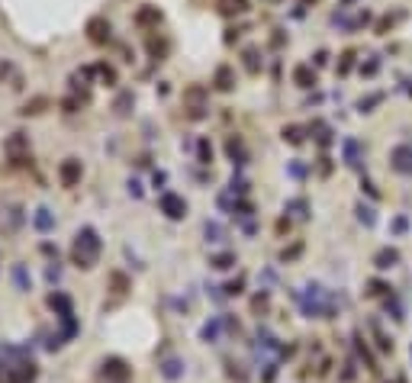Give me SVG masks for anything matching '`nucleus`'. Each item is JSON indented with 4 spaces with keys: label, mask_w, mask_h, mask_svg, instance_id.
Listing matches in <instances>:
<instances>
[{
    "label": "nucleus",
    "mask_w": 412,
    "mask_h": 383,
    "mask_svg": "<svg viewBox=\"0 0 412 383\" xmlns=\"http://www.w3.org/2000/svg\"><path fill=\"white\" fill-rule=\"evenodd\" d=\"M245 68H248L251 74L261 71V52L258 49H245Z\"/></svg>",
    "instance_id": "25"
},
{
    "label": "nucleus",
    "mask_w": 412,
    "mask_h": 383,
    "mask_svg": "<svg viewBox=\"0 0 412 383\" xmlns=\"http://www.w3.org/2000/svg\"><path fill=\"white\" fill-rule=\"evenodd\" d=\"M390 164L399 174H412V145H396L390 152Z\"/></svg>",
    "instance_id": "5"
},
{
    "label": "nucleus",
    "mask_w": 412,
    "mask_h": 383,
    "mask_svg": "<svg viewBox=\"0 0 412 383\" xmlns=\"http://www.w3.org/2000/svg\"><path fill=\"white\" fill-rule=\"evenodd\" d=\"M374 264H377V271H390V267H396L399 264V251L396 248H380V251H377V255H374Z\"/></svg>",
    "instance_id": "10"
},
{
    "label": "nucleus",
    "mask_w": 412,
    "mask_h": 383,
    "mask_svg": "<svg viewBox=\"0 0 412 383\" xmlns=\"http://www.w3.org/2000/svg\"><path fill=\"white\" fill-rule=\"evenodd\" d=\"M354 68V52H345L341 55V62H338V74H348Z\"/></svg>",
    "instance_id": "38"
},
{
    "label": "nucleus",
    "mask_w": 412,
    "mask_h": 383,
    "mask_svg": "<svg viewBox=\"0 0 412 383\" xmlns=\"http://www.w3.org/2000/svg\"><path fill=\"white\" fill-rule=\"evenodd\" d=\"M77 107H81V100H65V110L68 113H77Z\"/></svg>",
    "instance_id": "50"
},
{
    "label": "nucleus",
    "mask_w": 412,
    "mask_h": 383,
    "mask_svg": "<svg viewBox=\"0 0 412 383\" xmlns=\"http://www.w3.org/2000/svg\"><path fill=\"white\" fill-rule=\"evenodd\" d=\"M197 155H200V164H209V161H213V145H209L206 138H200V145H197Z\"/></svg>",
    "instance_id": "31"
},
{
    "label": "nucleus",
    "mask_w": 412,
    "mask_h": 383,
    "mask_svg": "<svg viewBox=\"0 0 412 383\" xmlns=\"http://www.w3.org/2000/svg\"><path fill=\"white\" fill-rule=\"evenodd\" d=\"M354 351H357V358L364 361V367H367V370H377V361H374L371 348H367V345L361 342V335H357V332H354Z\"/></svg>",
    "instance_id": "16"
},
{
    "label": "nucleus",
    "mask_w": 412,
    "mask_h": 383,
    "mask_svg": "<svg viewBox=\"0 0 412 383\" xmlns=\"http://www.w3.org/2000/svg\"><path fill=\"white\" fill-rule=\"evenodd\" d=\"M87 39H90L94 45H107L110 42V20L90 16V20H87Z\"/></svg>",
    "instance_id": "4"
},
{
    "label": "nucleus",
    "mask_w": 412,
    "mask_h": 383,
    "mask_svg": "<svg viewBox=\"0 0 412 383\" xmlns=\"http://www.w3.org/2000/svg\"><path fill=\"white\" fill-rule=\"evenodd\" d=\"M361 187H364V190H367V194H371L374 200H377V197H380V194H377V187H374V184H371V180H367V177L361 180Z\"/></svg>",
    "instance_id": "47"
},
{
    "label": "nucleus",
    "mask_w": 412,
    "mask_h": 383,
    "mask_svg": "<svg viewBox=\"0 0 412 383\" xmlns=\"http://www.w3.org/2000/svg\"><path fill=\"white\" fill-rule=\"evenodd\" d=\"M32 222H36V229H39V232H52V229H55V216H52L45 206H42V210H36Z\"/></svg>",
    "instance_id": "18"
},
{
    "label": "nucleus",
    "mask_w": 412,
    "mask_h": 383,
    "mask_svg": "<svg viewBox=\"0 0 412 383\" xmlns=\"http://www.w3.org/2000/svg\"><path fill=\"white\" fill-rule=\"evenodd\" d=\"M129 194H132V197H142V184H139V180H129Z\"/></svg>",
    "instance_id": "48"
},
{
    "label": "nucleus",
    "mask_w": 412,
    "mask_h": 383,
    "mask_svg": "<svg viewBox=\"0 0 412 383\" xmlns=\"http://www.w3.org/2000/svg\"><path fill=\"white\" fill-rule=\"evenodd\" d=\"M58 177H61V184H65V187H74L77 180H81V161H77V158H65V161H61V168H58Z\"/></svg>",
    "instance_id": "9"
},
{
    "label": "nucleus",
    "mask_w": 412,
    "mask_h": 383,
    "mask_svg": "<svg viewBox=\"0 0 412 383\" xmlns=\"http://www.w3.org/2000/svg\"><path fill=\"white\" fill-rule=\"evenodd\" d=\"M357 219H361L364 225H374V222H377V216H374V206H364V203H357Z\"/></svg>",
    "instance_id": "32"
},
{
    "label": "nucleus",
    "mask_w": 412,
    "mask_h": 383,
    "mask_svg": "<svg viewBox=\"0 0 412 383\" xmlns=\"http://www.w3.org/2000/svg\"><path fill=\"white\" fill-rule=\"evenodd\" d=\"M203 232H206V242H222L225 238V232H222V225H219V222H206Z\"/></svg>",
    "instance_id": "30"
},
{
    "label": "nucleus",
    "mask_w": 412,
    "mask_h": 383,
    "mask_svg": "<svg viewBox=\"0 0 412 383\" xmlns=\"http://www.w3.org/2000/svg\"><path fill=\"white\" fill-rule=\"evenodd\" d=\"M10 367V383H32L36 380V364L32 361H16V364H7Z\"/></svg>",
    "instance_id": "6"
},
{
    "label": "nucleus",
    "mask_w": 412,
    "mask_h": 383,
    "mask_svg": "<svg viewBox=\"0 0 412 383\" xmlns=\"http://www.w3.org/2000/svg\"><path fill=\"white\" fill-rule=\"evenodd\" d=\"M303 138H306V132L300 126H284V142H290V145H303Z\"/></svg>",
    "instance_id": "27"
},
{
    "label": "nucleus",
    "mask_w": 412,
    "mask_h": 383,
    "mask_svg": "<svg viewBox=\"0 0 412 383\" xmlns=\"http://www.w3.org/2000/svg\"><path fill=\"white\" fill-rule=\"evenodd\" d=\"M242 286H245V277H235L232 283H225V293H229V297H239Z\"/></svg>",
    "instance_id": "41"
},
{
    "label": "nucleus",
    "mask_w": 412,
    "mask_h": 383,
    "mask_svg": "<svg viewBox=\"0 0 412 383\" xmlns=\"http://www.w3.org/2000/svg\"><path fill=\"white\" fill-rule=\"evenodd\" d=\"M341 155H345V164H348V168H361V161H364V145L357 142V138H345V142H341Z\"/></svg>",
    "instance_id": "7"
},
{
    "label": "nucleus",
    "mask_w": 412,
    "mask_h": 383,
    "mask_svg": "<svg viewBox=\"0 0 412 383\" xmlns=\"http://www.w3.org/2000/svg\"><path fill=\"white\" fill-rule=\"evenodd\" d=\"M180 373H184V364H180L177 358H168V361L161 364V377H164V380H177Z\"/></svg>",
    "instance_id": "20"
},
{
    "label": "nucleus",
    "mask_w": 412,
    "mask_h": 383,
    "mask_svg": "<svg viewBox=\"0 0 412 383\" xmlns=\"http://www.w3.org/2000/svg\"><path fill=\"white\" fill-rule=\"evenodd\" d=\"M158 206H161V213L168 216V219H184L187 216V200L177 197V194H161V200H158Z\"/></svg>",
    "instance_id": "2"
},
{
    "label": "nucleus",
    "mask_w": 412,
    "mask_h": 383,
    "mask_svg": "<svg viewBox=\"0 0 412 383\" xmlns=\"http://www.w3.org/2000/svg\"><path fill=\"white\" fill-rule=\"evenodd\" d=\"M290 174H293V177H303V174H306V168H303L300 161H293V164H290Z\"/></svg>",
    "instance_id": "46"
},
{
    "label": "nucleus",
    "mask_w": 412,
    "mask_h": 383,
    "mask_svg": "<svg viewBox=\"0 0 412 383\" xmlns=\"http://www.w3.org/2000/svg\"><path fill=\"white\" fill-rule=\"evenodd\" d=\"M110 283H113V290H116V293H126L129 290V280H126V274H110Z\"/></svg>",
    "instance_id": "34"
},
{
    "label": "nucleus",
    "mask_w": 412,
    "mask_h": 383,
    "mask_svg": "<svg viewBox=\"0 0 412 383\" xmlns=\"http://www.w3.org/2000/svg\"><path fill=\"white\" fill-rule=\"evenodd\" d=\"M293 81H296V87H312V84H315L312 65H296V68H293Z\"/></svg>",
    "instance_id": "14"
},
{
    "label": "nucleus",
    "mask_w": 412,
    "mask_h": 383,
    "mask_svg": "<svg viewBox=\"0 0 412 383\" xmlns=\"http://www.w3.org/2000/svg\"><path fill=\"white\" fill-rule=\"evenodd\" d=\"M135 23L139 26H158L161 23V10H158V7H142V10L135 13Z\"/></svg>",
    "instance_id": "15"
},
{
    "label": "nucleus",
    "mask_w": 412,
    "mask_h": 383,
    "mask_svg": "<svg viewBox=\"0 0 412 383\" xmlns=\"http://www.w3.org/2000/svg\"><path fill=\"white\" fill-rule=\"evenodd\" d=\"M300 251H303V245L296 242L293 248H284V255H280V261H290V258H296V255H300Z\"/></svg>",
    "instance_id": "43"
},
{
    "label": "nucleus",
    "mask_w": 412,
    "mask_h": 383,
    "mask_svg": "<svg viewBox=\"0 0 412 383\" xmlns=\"http://www.w3.org/2000/svg\"><path fill=\"white\" fill-rule=\"evenodd\" d=\"M97 71H100V81L107 84V87H113V84H116V71H113L110 65H97Z\"/></svg>",
    "instance_id": "35"
},
{
    "label": "nucleus",
    "mask_w": 412,
    "mask_h": 383,
    "mask_svg": "<svg viewBox=\"0 0 412 383\" xmlns=\"http://www.w3.org/2000/svg\"><path fill=\"white\" fill-rule=\"evenodd\" d=\"M377 103H383V93H380V90H377V93H367V97H361V100H357V110H361V113H374Z\"/></svg>",
    "instance_id": "24"
},
{
    "label": "nucleus",
    "mask_w": 412,
    "mask_h": 383,
    "mask_svg": "<svg viewBox=\"0 0 412 383\" xmlns=\"http://www.w3.org/2000/svg\"><path fill=\"white\" fill-rule=\"evenodd\" d=\"M13 283H16V290H29V274H26V267L23 264H13Z\"/></svg>",
    "instance_id": "26"
},
{
    "label": "nucleus",
    "mask_w": 412,
    "mask_h": 383,
    "mask_svg": "<svg viewBox=\"0 0 412 383\" xmlns=\"http://www.w3.org/2000/svg\"><path fill=\"white\" fill-rule=\"evenodd\" d=\"M148 52L155 55V62H161V58H164V52H168V42H158V39H152V42H148Z\"/></svg>",
    "instance_id": "36"
},
{
    "label": "nucleus",
    "mask_w": 412,
    "mask_h": 383,
    "mask_svg": "<svg viewBox=\"0 0 412 383\" xmlns=\"http://www.w3.org/2000/svg\"><path fill=\"white\" fill-rule=\"evenodd\" d=\"M345 4H348V0H345Z\"/></svg>",
    "instance_id": "54"
},
{
    "label": "nucleus",
    "mask_w": 412,
    "mask_h": 383,
    "mask_svg": "<svg viewBox=\"0 0 412 383\" xmlns=\"http://www.w3.org/2000/svg\"><path fill=\"white\" fill-rule=\"evenodd\" d=\"M306 210H309V206H306V200H290V203H287V213H296L300 219H306V216H309Z\"/></svg>",
    "instance_id": "33"
},
{
    "label": "nucleus",
    "mask_w": 412,
    "mask_h": 383,
    "mask_svg": "<svg viewBox=\"0 0 412 383\" xmlns=\"http://www.w3.org/2000/svg\"><path fill=\"white\" fill-rule=\"evenodd\" d=\"M406 216H396V219H393V232H406Z\"/></svg>",
    "instance_id": "44"
},
{
    "label": "nucleus",
    "mask_w": 412,
    "mask_h": 383,
    "mask_svg": "<svg viewBox=\"0 0 412 383\" xmlns=\"http://www.w3.org/2000/svg\"><path fill=\"white\" fill-rule=\"evenodd\" d=\"M245 10V0H219V13L232 16V13H242Z\"/></svg>",
    "instance_id": "29"
},
{
    "label": "nucleus",
    "mask_w": 412,
    "mask_h": 383,
    "mask_svg": "<svg viewBox=\"0 0 412 383\" xmlns=\"http://www.w3.org/2000/svg\"><path fill=\"white\" fill-rule=\"evenodd\" d=\"M100 377H103V380H113V383H126L129 377H132V370L126 367V361L107 358V361H103V367H100Z\"/></svg>",
    "instance_id": "3"
},
{
    "label": "nucleus",
    "mask_w": 412,
    "mask_h": 383,
    "mask_svg": "<svg viewBox=\"0 0 412 383\" xmlns=\"http://www.w3.org/2000/svg\"><path fill=\"white\" fill-rule=\"evenodd\" d=\"M303 4H309V0H303Z\"/></svg>",
    "instance_id": "53"
},
{
    "label": "nucleus",
    "mask_w": 412,
    "mask_h": 383,
    "mask_svg": "<svg viewBox=\"0 0 412 383\" xmlns=\"http://www.w3.org/2000/svg\"><path fill=\"white\" fill-rule=\"evenodd\" d=\"M225 152H229V158H232L235 164H245V161H248V155H245V145H242L239 135H229V142H225Z\"/></svg>",
    "instance_id": "13"
},
{
    "label": "nucleus",
    "mask_w": 412,
    "mask_h": 383,
    "mask_svg": "<svg viewBox=\"0 0 412 383\" xmlns=\"http://www.w3.org/2000/svg\"><path fill=\"white\" fill-rule=\"evenodd\" d=\"M219 328H222V319L206 322V325H203V332H200V335H203V342H216V338H219Z\"/></svg>",
    "instance_id": "28"
},
{
    "label": "nucleus",
    "mask_w": 412,
    "mask_h": 383,
    "mask_svg": "<svg viewBox=\"0 0 412 383\" xmlns=\"http://www.w3.org/2000/svg\"><path fill=\"white\" fill-rule=\"evenodd\" d=\"M367 286H371V290H367L371 297H383V293H390V290H393V286H390V283H383V280H371Z\"/></svg>",
    "instance_id": "37"
},
{
    "label": "nucleus",
    "mask_w": 412,
    "mask_h": 383,
    "mask_svg": "<svg viewBox=\"0 0 412 383\" xmlns=\"http://www.w3.org/2000/svg\"><path fill=\"white\" fill-rule=\"evenodd\" d=\"M329 62V52H315V65H326Z\"/></svg>",
    "instance_id": "51"
},
{
    "label": "nucleus",
    "mask_w": 412,
    "mask_h": 383,
    "mask_svg": "<svg viewBox=\"0 0 412 383\" xmlns=\"http://www.w3.org/2000/svg\"><path fill=\"white\" fill-rule=\"evenodd\" d=\"M4 152L10 155L13 161H23V155L29 152V138H26L23 132H13V135H10V138L4 142Z\"/></svg>",
    "instance_id": "8"
},
{
    "label": "nucleus",
    "mask_w": 412,
    "mask_h": 383,
    "mask_svg": "<svg viewBox=\"0 0 412 383\" xmlns=\"http://www.w3.org/2000/svg\"><path fill=\"white\" fill-rule=\"evenodd\" d=\"M184 100L194 103V116H200V110H203V100H206V90H203L200 84H194V87H187V90H184Z\"/></svg>",
    "instance_id": "12"
},
{
    "label": "nucleus",
    "mask_w": 412,
    "mask_h": 383,
    "mask_svg": "<svg viewBox=\"0 0 412 383\" xmlns=\"http://www.w3.org/2000/svg\"><path fill=\"white\" fill-rule=\"evenodd\" d=\"M371 332H374L377 348H380V351H393V338L383 335V328H380V322H377V319H371Z\"/></svg>",
    "instance_id": "19"
},
{
    "label": "nucleus",
    "mask_w": 412,
    "mask_h": 383,
    "mask_svg": "<svg viewBox=\"0 0 412 383\" xmlns=\"http://www.w3.org/2000/svg\"><path fill=\"white\" fill-rule=\"evenodd\" d=\"M387 312H393V319H396V322H402V319H406V316H402V306H399V300H387Z\"/></svg>",
    "instance_id": "39"
},
{
    "label": "nucleus",
    "mask_w": 412,
    "mask_h": 383,
    "mask_svg": "<svg viewBox=\"0 0 412 383\" xmlns=\"http://www.w3.org/2000/svg\"><path fill=\"white\" fill-rule=\"evenodd\" d=\"M58 277H61V267L52 264V267H49V280H58Z\"/></svg>",
    "instance_id": "49"
},
{
    "label": "nucleus",
    "mask_w": 412,
    "mask_h": 383,
    "mask_svg": "<svg viewBox=\"0 0 412 383\" xmlns=\"http://www.w3.org/2000/svg\"><path fill=\"white\" fill-rule=\"evenodd\" d=\"M213 84H216V90H232V87H235V71H232V65H219Z\"/></svg>",
    "instance_id": "11"
},
{
    "label": "nucleus",
    "mask_w": 412,
    "mask_h": 383,
    "mask_svg": "<svg viewBox=\"0 0 412 383\" xmlns=\"http://www.w3.org/2000/svg\"><path fill=\"white\" fill-rule=\"evenodd\" d=\"M100 248H103V245H100V235H97V229L84 225V229L77 232V238H74V248H71L74 264H77V267H94V264H97Z\"/></svg>",
    "instance_id": "1"
},
{
    "label": "nucleus",
    "mask_w": 412,
    "mask_h": 383,
    "mask_svg": "<svg viewBox=\"0 0 412 383\" xmlns=\"http://www.w3.org/2000/svg\"><path fill=\"white\" fill-rule=\"evenodd\" d=\"M232 194H245V190H248V180H245V177H232Z\"/></svg>",
    "instance_id": "42"
},
{
    "label": "nucleus",
    "mask_w": 412,
    "mask_h": 383,
    "mask_svg": "<svg viewBox=\"0 0 412 383\" xmlns=\"http://www.w3.org/2000/svg\"><path fill=\"white\" fill-rule=\"evenodd\" d=\"M377 71H380V58H371V62L361 65V74H367V77H374Z\"/></svg>",
    "instance_id": "40"
},
{
    "label": "nucleus",
    "mask_w": 412,
    "mask_h": 383,
    "mask_svg": "<svg viewBox=\"0 0 412 383\" xmlns=\"http://www.w3.org/2000/svg\"><path fill=\"white\" fill-rule=\"evenodd\" d=\"M45 107H49V97H32L20 113H23V116H39V113L45 110Z\"/></svg>",
    "instance_id": "22"
},
{
    "label": "nucleus",
    "mask_w": 412,
    "mask_h": 383,
    "mask_svg": "<svg viewBox=\"0 0 412 383\" xmlns=\"http://www.w3.org/2000/svg\"><path fill=\"white\" fill-rule=\"evenodd\" d=\"M49 306L58 312V319H61V316H71V300H68L65 293H52V297H49Z\"/></svg>",
    "instance_id": "17"
},
{
    "label": "nucleus",
    "mask_w": 412,
    "mask_h": 383,
    "mask_svg": "<svg viewBox=\"0 0 412 383\" xmlns=\"http://www.w3.org/2000/svg\"><path fill=\"white\" fill-rule=\"evenodd\" d=\"M393 383H406V380H402V377H396V380H393Z\"/></svg>",
    "instance_id": "52"
},
{
    "label": "nucleus",
    "mask_w": 412,
    "mask_h": 383,
    "mask_svg": "<svg viewBox=\"0 0 412 383\" xmlns=\"http://www.w3.org/2000/svg\"><path fill=\"white\" fill-rule=\"evenodd\" d=\"M251 306H255V309H264V306H267V293H258V297L251 300Z\"/></svg>",
    "instance_id": "45"
},
{
    "label": "nucleus",
    "mask_w": 412,
    "mask_h": 383,
    "mask_svg": "<svg viewBox=\"0 0 412 383\" xmlns=\"http://www.w3.org/2000/svg\"><path fill=\"white\" fill-rule=\"evenodd\" d=\"M132 103H135V93H132V90H122L119 97H116V103H113V110H116L119 116H126V113H129V107H132Z\"/></svg>",
    "instance_id": "21"
},
{
    "label": "nucleus",
    "mask_w": 412,
    "mask_h": 383,
    "mask_svg": "<svg viewBox=\"0 0 412 383\" xmlns=\"http://www.w3.org/2000/svg\"><path fill=\"white\" fill-rule=\"evenodd\" d=\"M209 264H213L216 271H229V267L235 264V255H232V251H222V255H213V258H209Z\"/></svg>",
    "instance_id": "23"
}]
</instances>
